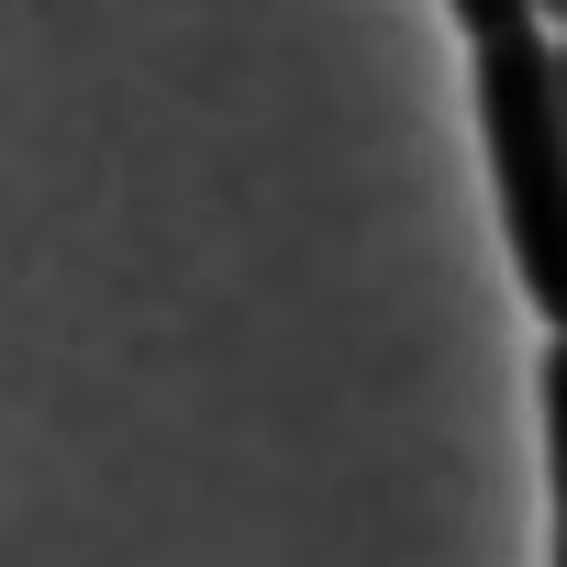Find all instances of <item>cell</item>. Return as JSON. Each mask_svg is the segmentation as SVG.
<instances>
[{
  "label": "cell",
  "instance_id": "cell-2",
  "mask_svg": "<svg viewBox=\"0 0 567 567\" xmlns=\"http://www.w3.org/2000/svg\"><path fill=\"white\" fill-rule=\"evenodd\" d=\"M545 456H556V567H567V334L545 346Z\"/></svg>",
  "mask_w": 567,
  "mask_h": 567
},
{
  "label": "cell",
  "instance_id": "cell-4",
  "mask_svg": "<svg viewBox=\"0 0 567 567\" xmlns=\"http://www.w3.org/2000/svg\"><path fill=\"white\" fill-rule=\"evenodd\" d=\"M556 101H567V34H556Z\"/></svg>",
  "mask_w": 567,
  "mask_h": 567
},
{
  "label": "cell",
  "instance_id": "cell-1",
  "mask_svg": "<svg viewBox=\"0 0 567 567\" xmlns=\"http://www.w3.org/2000/svg\"><path fill=\"white\" fill-rule=\"evenodd\" d=\"M478 134H489V189H501L512 267H523L545 334H567V101H556V34L478 45Z\"/></svg>",
  "mask_w": 567,
  "mask_h": 567
},
{
  "label": "cell",
  "instance_id": "cell-3",
  "mask_svg": "<svg viewBox=\"0 0 567 567\" xmlns=\"http://www.w3.org/2000/svg\"><path fill=\"white\" fill-rule=\"evenodd\" d=\"M445 12H456L478 45H501V34H545V0H445Z\"/></svg>",
  "mask_w": 567,
  "mask_h": 567
}]
</instances>
